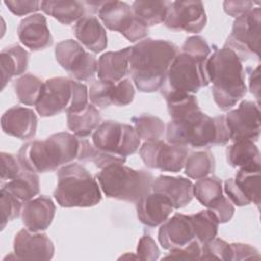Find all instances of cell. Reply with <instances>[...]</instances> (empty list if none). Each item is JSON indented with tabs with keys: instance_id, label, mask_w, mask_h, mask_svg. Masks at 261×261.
Returning a JSON list of instances; mask_svg holds the SVG:
<instances>
[{
	"instance_id": "6da1fadb",
	"label": "cell",
	"mask_w": 261,
	"mask_h": 261,
	"mask_svg": "<svg viewBox=\"0 0 261 261\" xmlns=\"http://www.w3.org/2000/svg\"><path fill=\"white\" fill-rule=\"evenodd\" d=\"M177 53V46L166 40L147 38L130 47L128 73L139 91L152 93L160 90Z\"/></svg>"
},
{
	"instance_id": "7a4b0ae2",
	"label": "cell",
	"mask_w": 261,
	"mask_h": 261,
	"mask_svg": "<svg viewBox=\"0 0 261 261\" xmlns=\"http://www.w3.org/2000/svg\"><path fill=\"white\" fill-rule=\"evenodd\" d=\"M82 139L66 132L56 133L46 140H33L23 144L17 157L22 167L32 172L54 171L74 160L79 161Z\"/></svg>"
},
{
	"instance_id": "3957f363",
	"label": "cell",
	"mask_w": 261,
	"mask_h": 261,
	"mask_svg": "<svg viewBox=\"0 0 261 261\" xmlns=\"http://www.w3.org/2000/svg\"><path fill=\"white\" fill-rule=\"evenodd\" d=\"M206 72L212 83V95L223 111L232 108L247 93L241 58L227 47L215 50L206 61Z\"/></svg>"
},
{
	"instance_id": "277c9868",
	"label": "cell",
	"mask_w": 261,
	"mask_h": 261,
	"mask_svg": "<svg viewBox=\"0 0 261 261\" xmlns=\"http://www.w3.org/2000/svg\"><path fill=\"white\" fill-rule=\"evenodd\" d=\"M165 130L166 142L173 145L203 148L229 142L225 116L210 117L201 110L178 119H171Z\"/></svg>"
},
{
	"instance_id": "5b68a950",
	"label": "cell",
	"mask_w": 261,
	"mask_h": 261,
	"mask_svg": "<svg viewBox=\"0 0 261 261\" xmlns=\"http://www.w3.org/2000/svg\"><path fill=\"white\" fill-rule=\"evenodd\" d=\"M57 186L53 196L61 207H93L100 203V186L92 174L79 163L61 166L57 172Z\"/></svg>"
},
{
	"instance_id": "8992f818",
	"label": "cell",
	"mask_w": 261,
	"mask_h": 261,
	"mask_svg": "<svg viewBox=\"0 0 261 261\" xmlns=\"http://www.w3.org/2000/svg\"><path fill=\"white\" fill-rule=\"evenodd\" d=\"M96 178L106 197L135 203L152 191L154 180L151 172L136 170L123 164L103 168Z\"/></svg>"
},
{
	"instance_id": "52a82bcc",
	"label": "cell",
	"mask_w": 261,
	"mask_h": 261,
	"mask_svg": "<svg viewBox=\"0 0 261 261\" xmlns=\"http://www.w3.org/2000/svg\"><path fill=\"white\" fill-rule=\"evenodd\" d=\"M208 59V58H207ZM207 59L197 58L185 52L176 54L160 88L163 97L169 94H195L209 85L206 72Z\"/></svg>"
},
{
	"instance_id": "ba28073f",
	"label": "cell",
	"mask_w": 261,
	"mask_h": 261,
	"mask_svg": "<svg viewBox=\"0 0 261 261\" xmlns=\"http://www.w3.org/2000/svg\"><path fill=\"white\" fill-rule=\"evenodd\" d=\"M92 143L103 152L126 158L138 151L141 139L134 126L114 120H105L92 134Z\"/></svg>"
},
{
	"instance_id": "9c48e42d",
	"label": "cell",
	"mask_w": 261,
	"mask_h": 261,
	"mask_svg": "<svg viewBox=\"0 0 261 261\" xmlns=\"http://www.w3.org/2000/svg\"><path fill=\"white\" fill-rule=\"evenodd\" d=\"M261 9L259 6L237 17L224 47L234 51L241 60L249 57H259Z\"/></svg>"
},
{
	"instance_id": "30bf717a",
	"label": "cell",
	"mask_w": 261,
	"mask_h": 261,
	"mask_svg": "<svg viewBox=\"0 0 261 261\" xmlns=\"http://www.w3.org/2000/svg\"><path fill=\"white\" fill-rule=\"evenodd\" d=\"M98 15L108 30L119 32L130 42L140 41L149 34L148 27L136 17L132 6L125 2L103 1Z\"/></svg>"
},
{
	"instance_id": "8fae6325",
	"label": "cell",
	"mask_w": 261,
	"mask_h": 261,
	"mask_svg": "<svg viewBox=\"0 0 261 261\" xmlns=\"http://www.w3.org/2000/svg\"><path fill=\"white\" fill-rule=\"evenodd\" d=\"M55 58L63 69L80 82L92 80L98 69L96 56L87 52L77 41L72 39L63 40L56 45Z\"/></svg>"
},
{
	"instance_id": "7c38bea8",
	"label": "cell",
	"mask_w": 261,
	"mask_h": 261,
	"mask_svg": "<svg viewBox=\"0 0 261 261\" xmlns=\"http://www.w3.org/2000/svg\"><path fill=\"white\" fill-rule=\"evenodd\" d=\"M139 154L149 168L167 172H179L185 167L189 150L186 146L155 140L144 142L140 147Z\"/></svg>"
},
{
	"instance_id": "4fadbf2b",
	"label": "cell",
	"mask_w": 261,
	"mask_h": 261,
	"mask_svg": "<svg viewBox=\"0 0 261 261\" xmlns=\"http://www.w3.org/2000/svg\"><path fill=\"white\" fill-rule=\"evenodd\" d=\"M73 82V80L62 76L46 80L35 105L37 112L43 117L54 116L62 111L66 112L72 102Z\"/></svg>"
},
{
	"instance_id": "5bb4252c",
	"label": "cell",
	"mask_w": 261,
	"mask_h": 261,
	"mask_svg": "<svg viewBox=\"0 0 261 261\" xmlns=\"http://www.w3.org/2000/svg\"><path fill=\"white\" fill-rule=\"evenodd\" d=\"M225 123L229 133V141L257 142L260 136L259 104L249 100L242 101L238 108L228 111L225 115Z\"/></svg>"
},
{
	"instance_id": "9a60e30c",
	"label": "cell",
	"mask_w": 261,
	"mask_h": 261,
	"mask_svg": "<svg viewBox=\"0 0 261 261\" xmlns=\"http://www.w3.org/2000/svg\"><path fill=\"white\" fill-rule=\"evenodd\" d=\"M207 16L201 1H172L169 3L164 24L172 31L200 33Z\"/></svg>"
},
{
	"instance_id": "2e32d148",
	"label": "cell",
	"mask_w": 261,
	"mask_h": 261,
	"mask_svg": "<svg viewBox=\"0 0 261 261\" xmlns=\"http://www.w3.org/2000/svg\"><path fill=\"white\" fill-rule=\"evenodd\" d=\"M260 170L261 168H240L234 178L224 181V192L231 203L247 206L254 203L260 206Z\"/></svg>"
},
{
	"instance_id": "e0dca14e",
	"label": "cell",
	"mask_w": 261,
	"mask_h": 261,
	"mask_svg": "<svg viewBox=\"0 0 261 261\" xmlns=\"http://www.w3.org/2000/svg\"><path fill=\"white\" fill-rule=\"evenodd\" d=\"M158 241L165 250L179 249L196 241V233L191 215L175 213L167 218L158 230Z\"/></svg>"
},
{
	"instance_id": "ac0fdd59",
	"label": "cell",
	"mask_w": 261,
	"mask_h": 261,
	"mask_svg": "<svg viewBox=\"0 0 261 261\" xmlns=\"http://www.w3.org/2000/svg\"><path fill=\"white\" fill-rule=\"evenodd\" d=\"M15 260H50L54 255V245L47 234L19 230L13 241Z\"/></svg>"
},
{
	"instance_id": "d6986e66",
	"label": "cell",
	"mask_w": 261,
	"mask_h": 261,
	"mask_svg": "<svg viewBox=\"0 0 261 261\" xmlns=\"http://www.w3.org/2000/svg\"><path fill=\"white\" fill-rule=\"evenodd\" d=\"M17 36L21 44L32 51L43 50L53 43L46 17L41 13H35L21 19L17 28Z\"/></svg>"
},
{
	"instance_id": "ffe728a7",
	"label": "cell",
	"mask_w": 261,
	"mask_h": 261,
	"mask_svg": "<svg viewBox=\"0 0 261 261\" xmlns=\"http://www.w3.org/2000/svg\"><path fill=\"white\" fill-rule=\"evenodd\" d=\"M38 118L33 109L13 106L7 109L1 117L2 130L20 140H28L36 135Z\"/></svg>"
},
{
	"instance_id": "44dd1931",
	"label": "cell",
	"mask_w": 261,
	"mask_h": 261,
	"mask_svg": "<svg viewBox=\"0 0 261 261\" xmlns=\"http://www.w3.org/2000/svg\"><path fill=\"white\" fill-rule=\"evenodd\" d=\"M136 209L137 216L143 224L155 227L162 224L174 208L167 197L151 191L136 202Z\"/></svg>"
},
{
	"instance_id": "7402d4cb",
	"label": "cell",
	"mask_w": 261,
	"mask_h": 261,
	"mask_svg": "<svg viewBox=\"0 0 261 261\" xmlns=\"http://www.w3.org/2000/svg\"><path fill=\"white\" fill-rule=\"evenodd\" d=\"M55 204L47 196H39L22 205L21 219L23 225L33 232L45 230L52 223L55 215Z\"/></svg>"
},
{
	"instance_id": "603a6c76",
	"label": "cell",
	"mask_w": 261,
	"mask_h": 261,
	"mask_svg": "<svg viewBox=\"0 0 261 261\" xmlns=\"http://www.w3.org/2000/svg\"><path fill=\"white\" fill-rule=\"evenodd\" d=\"M152 191L167 197L174 209L187 206L194 198V184L182 176L159 175L153 180Z\"/></svg>"
},
{
	"instance_id": "cb8c5ba5",
	"label": "cell",
	"mask_w": 261,
	"mask_h": 261,
	"mask_svg": "<svg viewBox=\"0 0 261 261\" xmlns=\"http://www.w3.org/2000/svg\"><path fill=\"white\" fill-rule=\"evenodd\" d=\"M130 47L102 54L98 60L97 74L99 80L118 83L128 73Z\"/></svg>"
},
{
	"instance_id": "d4e9b609",
	"label": "cell",
	"mask_w": 261,
	"mask_h": 261,
	"mask_svg": "<svg viewBox=\"0 0 261 261\" xmlns=\"http://www.w3.org/2000/svg\"><path fill=\"white\" fill-rule=\"evenodd\" d=\"M75 38L87 49L100 53L107 47V34L97 17L86 15L74 25Z\"/></svg>"
},
{
	"instance_id": "484cf974",
	"label": "cell",
	"mask_w": 261,
	"mask_h": 261,
	"mask_svg": "<svg viewBox=\"0 0 261 261\" xmlns=\"http://www.w3.org/2000/svg\"><path fill=\"white\" fill-rule=\"evenodd\" d=\"M41 10L65 25L76 23L88 11L84 1L75 0L41 1Z\"/></svg>"
},
{
	"instance_id": "4316f807",
	"label": "cell",
	"mask_w": 261,
	"mask_h": 261,
	"mask_svg": "<svg viewBox=\"0 0 261 261\" xmlns=\"http://www.w3.org/2000/svg\"><path fill=\"white\" fill-rule=\"evenodd\" d=\"M226 161L231 167L261 168L260 151L255 142L251 140L237 141L228 146Z\"/></svg>"
},
{
	"instance_id": "83f0119b",
	"label": "cell",
	"mask_w": 261,
	"mask_h": 261,
	"mask_svg": "<svg viewBox=\"0 0 261 261\" xmlns=\"http://www.w3.org/2000/svg\"><path fill=\"white\" fill-rule=\"evenodd\" d=\"M30 54L19 45H11L1 51L2 90L14 76L23 73L29 64Z\"/></svg>"
},
{
	"instance_id": "f1b7e54d",
	"label": "cell",
	"mask_w": 261,
	"mask_h": 261,
	"mask_svg": "<svg viewBox=\"0 0 261 261\" xmlns=\"http://www.w3.org/2000/svg\"><path fill=\"white\" fill-rule=\"evenodd\" d=\"M101 123L99 110L92 104H88L79 112L67 113V127L79 138H86L94 133Z\"/></svg>"
},
{
	"instance_id": "f546056e",
	"label": "cell",
	"mask_w": 261,
	"mask_h": 261,
	"mask_svg": "<svg viewBox=\"0 0 261 261\" xmlns=\"http://www.w3.org/2000/svg\"><path fill=\"white\" fill-rule=\"evenodd\" d=\"M1 188L11 193L22 203L30 201L40 191V181L37 173L22 168L20 173L11 180L3 182Z\"/></svg>"
},
{
	"instance_id": "4dcf8cb0",
	"label": "cell",
	"mask_w": 261,
	"mask_h": 261,
	"mask_svg": "<svg viewBox=\"0 0 261 261\" xmlns=\"http://www.w3.org/2000/svg\"><path fill=\"white\" fill-rule=\"evenodd\" d=\"M170 1H142L132 4L136 17L146 27H152L164 22Z\"/></svg>"
},
{
	"instance_id": "1f68e13d",
	"label": "cell",
	"mask_w": 261,
	"mask_h": 261,
	"mask_svg": "<svg viewBox=\"0 0 261 261\" xmlns=\"http://www.w3.org/2000/svg\"><path fill=\"white\" fill-rule=\"evenodd\" d=\"M185 174L193 179H200L213 173L215 159L210 150L194 151L188 155L185 163Z\"/></svg>"
},
{
	"instance_id": "d6a6232c",
	"label": "cell",
	"mask_w": 261,
	"mask_h": 261,
	"mask_svg": "<svg viewBox=\"0 0 261 261\" xmlns=\"http://www.w3.org/2000/svg\"><path fill=\"white\" fill-rule=\"evenodd\" d=\"M223 196L222 181L216 176H206L194 184V197L208 209Z\"/></svg>"
},
{
	"instance_id": "836d02e7",
	"label": "cell",
	"mask_w": 261,
	"mask_h": 261,
	"mask_svg": "<svg viewBox=\"0 0 261 261\" xmlns=\"http://www.w3.org/2000/svg\"><path fill=\"white\" fill-rule=\"evenodd\" d=\"M43 85L44 82L40 77L32 73H25L14 83V92L20 103L28 106L36 105Z\"/></svg>"
},
{
	"instance_id": "e575fe53",
	"label": "cell",
	"mask_w": 261,
	"mask_h": 261,
	"mask_svg": "<svg viewBox=\"0 0 261 261\" xmlns=\"http://www.w3.org/2000/svg\"><path fill=\"white\" fill-rule=\"evenodd\" d=\"M191 217L195 228L196 240L201 245L210 242L216 237L219 222L209 209L192 214Z\"/></svg>"
},
{
	"instance_id": "d590c367",
	"label": "cell",
	"mask_w": 261,
	"mask_h": 261,
	"mask_svg": "<svg viewBox=\"0 0 261 261\" xmlns=\"http://www.w3.org/2000/svg\"><path fill=\"white\" fill-rule=\"evenodd\" d=\"M134 127L141 140L145 142L160 140L165 132L164 122L157 116L142 114L132 118Z\"/></svg>"
},
{
	"instance_id": "8d00e7d4",
	"label": "cell",
	"mask_w": 261,
	"mask_h": 261,
	"mask_svg": "<svg viewBox=\"0 0 261 261\" xmlns=\"http://www.w3.org/2000/svg\"><path fill=\"white\" fill-rule=\"evenodd\" d=\"M164 98L171 119H178L201 110L193 94H169Z\"/></svg>"
},
{
	"instance_id": "74e56055",
	"label": "cell",
	"mask_w": 261,
	"mask_h": 261,
	"mask_svg": "<svg viewBox=\"0 0 261 261\" xmlns=\"http://www.w3.org/2000/svg\"><path fill=\"white\" fill-rule=\"evenodd\" d=\"M115 84L116 83L101 80L92 82L89 89V99L91 104L97 109H104L113 104Z\"/></svg>"
},
{
	"instance_id": "f35d334b",
	"label": "cell",
	"mask_w": 261,
	"mask_h": 261,
	"mask_svg": "<svg viewBox=\"0 0 261 261\" xmlns=\"http://www.w3.org/2000/svg\"><path fill=\"white\" fill-rule=\"evenodd\" d=\"M0 200H1V229L5 227V225L17 218L21 213L22 202L19 201L16 197H14L11 193L1 188L0 192Z\"/></svg>"
},
{
	"instance_id": "ab89813d",
	"label": "cell",
	"mask_w": 261,
	"mask_h": 261,
	"mask_svg": "<svg viewBox=\"0 0 261 261\" xmlns=\"http://www.w3.org/2000/svg\"><path fill=\"white\" fill-rule=\"evenodd\" d=\"M223 260L231 261V248L227 242L216 237L210 242L202 245L201 260Z\"/></svg>"
},
{
	"instance_id": "60d3db41",
	"label": "cell",
	"mask_w": 261,
	"mask_h": 261,
	"mask_svg": "<svg viewBox=\"0 0 261 261\" xmlns=\"http://www.w3.org/2000/svg\"><path fill=\"white\" fill-rule=\"evenodd\" d=\"M181 51L201 59H207L211 54V49L206 40L200 36L189 37L185 41Z\"/></svg>"
},
{
	"instance_id": "b9f144b4",
	"label": "cell",
	"mask_w": 261,
	"mask_h": 261,
	"mask_svg": "<svg viewBox=\"0 0 261 261\" xmlns=\"http://www.w3.org/2000/svg\"><path fill=\"white\" fill-rule=\"evenodd\" d=\"M18 157L10 153H1V181L6 182L16 177L22 170Z\"/></svg>"
},
{
	"instance_id": "7bdbcfd3",
	"label": "cell",
	"mask_w": 261,
	"mask_h": 261,
	"mask_svg": "<svg viewBox=\"0 0 261 261\" xmlns=\"http://www.w3.org/2000/svg\"><path fill=\"white\" fill-rule=\"evenodd\" d=\"M135 97V88L129 79H123L115 84L113 105L126 106L130 104Z\"/></svg>"
},
{
	"instance_id": "ee69618b",
	"label": "cell",
	"mask_w": 261,
	"mask_h": 261,
	"mask_svg": "<svg viewBox=\"0 0 261 261\" xmlns=\"http://www.w3.org/2000/svg\"><path fill=\"white\" fill-rule=\"evenodd\" d=\"M159 248L150 234L141 237L137 247V256L139 260L155 261L159 258Z\"/></svg>"
},
{
	"instance_id": "f6af8a7d",
	"label": "cell",
	"mask_w": 261,
	"mask_h": 261,
	"mask_svg": "<svg viewBox=\"0 0 261 261\" xmlns=\"http://www.w3.org/2000/svg\"><path fill=\"white\" fill-rule=\"evenodd\" d=\"M202 245L196 240L188 246L179 249L170 250V252L163 257V259L173 260H196L201 259Z\"/></svg>"
},
{
	"instance_id": "bcb514c9",
	"label": "cell",
	"mask_w": 261,
	"mask_h": 261,
	"mask_svg": "<svg viewBox=\"0 0 261 261\" xmlns=\"http://www.w3.org/2000/svg\"><path fill=\"white\" fill-rule=\"evenodd\" d=\"M4 4L17 16L33 13L41 9V2L36 0H8L4 1Z\"/></svg>"
},
{
	"instance_id": "7dc6e473",
	"label": "cell",
	"mask_w": 261,
	"mask_h": 261,
	"mask_svg": "<svg viewBox=\"0 0 261 261\" xmlns=\"http://www.w3.org/2000/svg\"><path fill=\"white\" fill-rule=\"evenodd\" d=\"M209 210L215 215L219 223L228 222L234 213V207L231 201L225 196H222L217 203L209 208Z\"/></svg>"
},
{
	"instance_id": "c3c4849f",
	"label": "cell",
	"mask_w": 261,
	"mask_h": 261,
	"mask_svg": "<svg viewBox=\"0 0 261 261\" xmlns=\"http://www.w3.org/2000/svg\"><path fill=\"white\" fill-rule=\"evenodd\" d=\"M231 261L232 260H259L260 255L259 251L249 245L244 243H231Z\"/></svg>"
},
{
	"instance_id": "681fc988",
	"label": "cell",
	"mask_w": 261,
	"mask_h": 261,
	"mask_svg": "<svg viewBox=\"0 0 261 261\" xmlns=\"http://www.w3.org/2000/svg\"><path fill=\"white\" fill-rule=\"evenodd\" d=\"M252 8H254V2L252 1H224L223 9L224 11L237 18L247 12H249Z\"/></svg>"
},
{
	"instance_id": "f907efd6",
	"label": "cell",
	"mask_w": 261,
	"mask_h": 261,
	"mask_svg": "<svg viewBox=\"0 0 261 261\" xmlns=\"http://www.w3.org/2000/svg\"><path fill=\"white\" fill-rule=\"evenodd\" d=\"M249 88L250 92L255 96L258 101L260 99V65H257L250 72L249 76Z\"/></svg>"
},
{
	"instance_id": "816d5d0a",
	"label": "cell",
	"mask_w": 261,
	"mask_h": 261,
	"mask_svg": "<svg viewBox=\"0 0 261 261\" xmlns=\"http://www.w3.org/2000/svg\"><path fill=\"white\" fill-rule=\"evenodd\" d=\"M138 259V256L137 255H133V254H130V253H126L125 255H123V256H121V257H119V259Z\"/></svg>"
}]
</instances>
